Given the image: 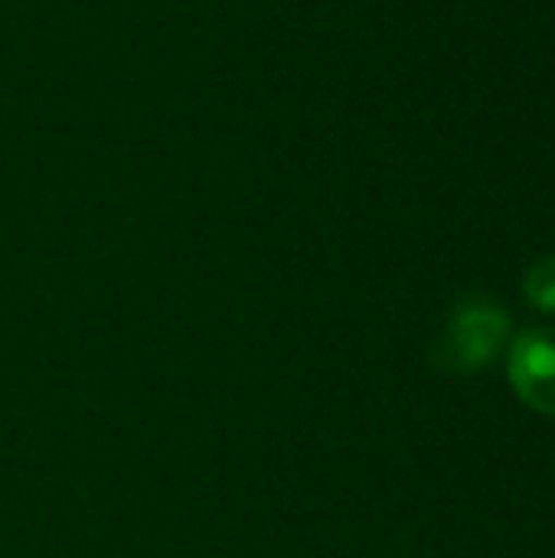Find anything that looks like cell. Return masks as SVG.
<instances>
[{
  "mask_svg": "<svg viewBox=\"0 0 555 558\" xmlns=\"http://www.w3.org/2000/svg\"><path fill=\"white\" fill-rule=\"evenodd\" d=\"M507 314L487 298H464L432 347V363L448 376H468L487 366L507 340Z\"/></svg>",
  "mask_w": 555,
  "mask_h": 558,
  "instance_id": "1",
  "label": "cell"
},
{
  "mask_svg": "<svg viewBox=\"0 0 555 558\" xmlns=\"http://www.w3.org/2000/svg\"><path fill=\"white\" fill-rule=\"evenodd\" d=\"M527 298L540 311H555V255L540 258L527 275Z\"/></svg>",
  "mask_w": 555,
  "mask_h": 558,
  "instance_id": "3",
  "label": "cell"
},
{
  "mask_svg": "<svg viewBox=\"0 0 555 558\" xmlns=\"http://www.w3.org/2000/svg\"><path fill=\"white\" fill-rule=\"evenodd\" d=\"M510 383L530 409L555 415V330H527L514 340Z\"/></svg>",
  "mask_w": 555,
  "mask_h": 558,
  "instance_id": "2",
  "label": "cell"
}]
</instances>
